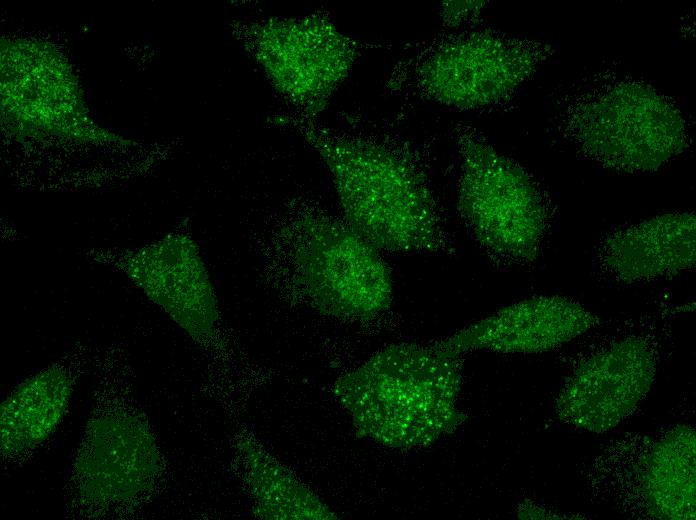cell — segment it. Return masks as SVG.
I'll return each mask as SVG.
<instances>
[{
  "label": "cell",
  "mask_w": 696,
  "mask_h": 520,
  "mask_svg": "<svg viewBox=\"0 0 696 520\" xmlns=\"http://www.w3.org/2000/svg\"><path fill=\"white\" fill-rule=\"evenodd\" d=\"M330 171L345 223L377 251L433 253L446 247L441 215L414 155L399 141L294 124Z\"/></svg>",
  "instance_id": "obj_1"
},
{
  "label": "cell",
  "mask_w": 696,
  "mask_h": 520,
  "mask_svg": "<svg viewBox=\"0 0 696 520\" xmlns=\"http://www.w3.org/2000/svg\"><path fill=\"white\" fill-rule=\"evenodd\" d=\"M459 356L434 344L391 345L339 378L334 392L362 435L394 447L424 445L460 421Z\"/></svg>",
  "instance_id": "obj_2"
},
{
  "label": "cell",
  "mask_w": 696,
  "mask_h": 520,
  "mask_svg": "<svg viewBox=\"0 0 696 520\" xmlns=\"http://www.w3.org/2000/svg\"><path fill=\"white\" fill-rule=\"evenodd\" d=\"M557 118L561 134L581 155L621 173L657 171L689 144L675 102L630 78L605 79L568 94Z\"/></svg>",
  "instance_id": "obj_3"
},
{
  "label": "cell",
  "mask_w": 696,
  "mask_h": 520,
  "mask_svg": "<svg viewBox=\"0 0 696 520\" xmlns=\"http://www.w3.org/2000/svg\"><path fill=\"white\" fill-rule=\"evenodd\" d=\"M553 53L550 44L527 37L464 31L416 52L392 84L450 108L481 109L508 100Z\"/></svg>",
  "instance_id": "obj_4"
},
{
  "label": "cell",
  "mask_w": 696,
  "mask_h": 520,
  "mask_svg": "<svg viewBox=\"0 0 696 520\" xmlns=\"http://www.w3.org/2000/svg\"><path fill=\"white\" fill-rule=\"evenodd\" d=\"M460 155L458 211L477 243L513 264L534 262L551 221L546 196L517 162L475 128L456 129Z\"/></svg>",
  "instance_id": "obj_5"
},
{
  "label": "cell",
  "mask_w": 696,
  "mask_h": 520,
  "mask_svg": "<svg viewBox=\"0 0 696 520\" xmlns=\"http://www.w3.org/2000/svg\"><path fill=\"white\" fill-rule=\"evenodd\" d=\"M291 236L297 283L319 312L367 320L388 309L390 271L378 251L344 220L308 213L297 218Z\"/></svg>",
  "instance_id": "obj_6"
},
{
  "label": "cell",
  "mask_w": 696,
  "mask_h": 520,
  "mask_svg": "<svg viewBox=\"0 0 696 520\" xmlns=\"http://www.w3.org/2000/svg\"><path fill=\"white\" fill-rule=\"evenodd\" d=\"M242 34L271 85L304 117L323 107L359 54L357 42L323 13L246 23Z\"/></svg>",
  "instance_id": "obj_7"
},
{
  "label": "cell",
  "mask_w": 696,
  "mask_h": 520,
  "mask_svg": "<svg viewBox=\"0 0 696 520\" xmlns=\"http://www.w3.org/2000/svg\"><path fill=\"white\" fill-rule=\"evenodd\" d=\"M657 369L652 345L625 337L588 354L574 367L556 400L567 424L591 432L616 427L650 390Z\"/></svg>",
  "instance_id": "obj_8"
},
{
  "label": "cell",
  "mask_w": 696,
  "mask_h": 520,
  "mask_svg": "<svg viewBox=\"0 0 696 520\" xmlns=\"http://www.w3.org/2000/svg\"><path fill=\"white\" fill-rule=\"evenodd\" d=\"M620 497L636 514L695 518V433L686 426L640 437L621 452Z\"/></svg>",
  "instance_id": "obj_9"
},
{
  "label": "cell",
  "mask_w": 696,
  "mask_h": 520,
  "mask_svg": "<svg viewBox=\"0 0 696 520\" xmlns=\"http://www.w3.org/2000/svg\"><path fill=\"white\" fill-rule=\"evenodd\" d=\"M597 324L596 315L573 299L538 296L509 305L434 345L458 355L470 350L543 353L580 337Z\"/></svg>",
  "instance_id": "obj_10"
},
{
  "label": "cell",
  "mask_w": 696,
  "mask_h": 520,
  "mask_svg": "<svg viewBox=\"0 0 696 520\" xmlns=\"http://www.w3.org/2000/svg\"><path fill=\"white\" fill-rule=\"evenodd\" d=\"M599 268L612 280L642 283L695 267L696 218L670 212L607 234L597 249Z\"/></svg>",
  "instance_id": "obj_11"
},
{
  "label": "cell",
  "mask_w": 696,
  "mask_h": 520,
  "mask_svg": "<svg viewBox=\"0 0 696 520\" xmlns=\"http://www.w3.org/2000/svg\"><path fill=\"white\" fill-rule=\"evenodd\" d=\"M152 252L149 293L190 336L196 340L207 338L214 330L218 312L213 287L195 244L187 237L173 236Z\"/></svg>",
  "instance_id": "obj_12"
},
{
  "label": "cell",
  "mask_w": 696,
  "mask_h": 520,
  "mask_svg": "<svg viewBox=\"0 0 696 520\" xmlns=\"http://www.w3.org/2000/svg\"><path fill=\"white\" fill-rule=\"evenodd\" d=\"M254 514L261 519H333L335 515L278 460L247 434L240 437Z\"/></svg>",
  "instance_id": "obj_13"
},
{
  "label": "cell",
  "mask_w": 696,
  "mask_h": 520,
  "mask_svg": "<svg viewBox=\"0 0 696 520\" xmlns=\"http://www.w3.org/2000/svg\"><path fill=\"white\" fill-rule=\"evenodd\" d=\"M69 395V381L52 373L19 387L1 408L2 446L21 449L44 439L61 418Z\"/></svg>",
  "instance_id": "obj_14"
},
{
  "label": "cell",
  "mask_w": 696,
  "mask_h": 520,
  "mask_svg": "<svg viewBox=\"0 0 696 520\" xmlns=\"http://www.w3.org/2000/svg\"><path fill=\"white\" fill-rule=\"evenodd\" d=\"M484 1H447L440 7V15L444 25L458 27L478 19L483 8Z\"/></svg>",
  "instance_id": "obj_15"
}]
</instances>
